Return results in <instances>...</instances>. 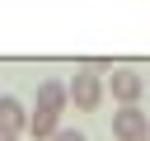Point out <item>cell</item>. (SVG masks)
Instances as JSON below:
<instances>
[{"instance_id": "obj_1", "label": "cell", "mask_w": 150, "mask_h": 141, "mask_svg": "<svg viewBox=\"0 0 150 141\" xmlns=\"http://www.w3.org/2000/svg\"><path fill=\"white\" fill-rule=\"evenodd\" d=\"M66 94H70V103L80 108V113H94L98 103H103V75H94V70H75V80L66 85Z\"/></svg>"}, {"instance_id": "obj_2", "label": "cell", "mask_w": 150, "mask_h": 141, "mask_svg": "<svg viewBox=\"0 0 150 141\" xmlns=\"http://www.w3.org/2000/svg\"><path fill=\"white\" fill-rule=\"evenodd\" d=\"M103 89H112V99L122 103V108H136V99L145 94V75H136L131 66H117L112 75H108V85Z\"/></svg>"}, {"instance_id": "obj_3", "label": "cell", "mask_w": 150, "mask_h": 141, "mask_svg": "<svg viewBox=\"0 0 150 141\" xmlns=\"http://www.w3.org/2000/svg\"><path fill=\"white\" fill-rule=\"evenodd\" d=\"M145 122H150V113H141V108H117V113H112V141H141Z\"/></svg>"}, {"instance_id": "obj_4", "label": "cell", "mask_w": 150, "mask_h": 141, "mask_svg": "<svg viewBox=\"0 0 150 141\" xmlns=\"http://www.w3.org/2000/svg\"><path fill=\"white\" fill-rule=\"evenodd\" d=\"M66 108H70L66 85H61V80H42V85H38V113H56V118H61Z\"/></svg>"}, {"instance_id": "obj_5", "label": "cell", "mask_w": 150, "mask_h": 141, "mask_svg": "<svg viewBox=\"0 0 150 141\" xmlns=\"http://www.w3.org/2000/svg\"><path fill=\"white\" fill-rule=\"evenodd\" d=\"M23 127H28V108H23L14 94H0V132H14V136H19Z\"/></svg>"}, {"instance_id": "obj_6", "label": "cell", "mask_w": 150, "mask_h": 141, "mask_svg": "<svg viewBox=\"0 0 150 141\" xmlns=\"http://www.w3.org/2000/svg\"><path fill=\"white\" fill-rule=\"evenodd\" d=\"M56 132H61V118H56V113H38V108L28 113V136H33V141H52Z\"/></svg>"}, {"instance_id": "obj_7", "label": "cell", "mask_w": 150, "mask_h": 141, "mask_svg": "<svg viewBox=\"0 0 150 141\" xmlns=\"http://www.w3.org/2000/svg\"><path fill=\"white\" fill-rule=\"evenodd\" d=\"M52 141H84V132H75V127H61V132H56Z\"/></svg>"}, {"instance_id": "obj_8", "label": "cell", "mask_w": 150, "mask_h": 141, "mask_svg": "<svg viewBox=\"0 0 150 141\" xmlns=\"http://www.w3.org/2000/svg\"><path fill=\"white\" fill-rule=\"evenodd\" d=\"M0 141H19V136H14V132H0Z\"/></svg>"}, {"instance_id": "obj_9", "label": "cell", "mask_w": 150, "mask_h": 141, "mask_svg": "<svg viewBox=\"0 0 150 141\" xmlns=\"http://www.w3.org/2000/svg\"><path fill=\"white\" fill-rule=\"evenodd\" d=\"M141 141H150V122H145V132H141Z\"/></svg>"}]
</instances>
